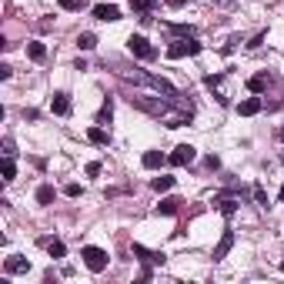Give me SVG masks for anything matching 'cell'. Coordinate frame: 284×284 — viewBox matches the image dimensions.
I'll return each instance as SVG.
<instances>
[{"mask_svg": "<svg viewBox=\"0 0 284 284\" xmlns=\"http://www.w3.org/2000/svg\"><path fill=\"white\" fill-rule=\"evenodd\" d=\"M130 100V107H137V111H144V114H151V117H157V121H164L170 111H174V104H170L164 94H134V97H127Z\"/></svg>", "mask_w": 284, "mask_h": 284, "instance_id": "obj_1", "label": "cell"}, {"mask_svg": "<svg viewBox=\"0 0 284 284\" xmlns=\"http://www.w3.org/2000/svg\"><path fill=\"white\" fill-rule=\"evenodd\" d=\"M201 44H197V37H174V41L167 44V57L170 60H181V57H194L201 54Z\"/></svg>", "mask_w": 284, "mask_h": 284, "instance_id": "obj_2", "label": "cell"}, {"mask_svg": "<svg viewBox=\"0 0 284 284\" xmlns=\"http://www.w3.org/2000/svg\"><path fill=\"white\" fill-rule=\"evenodd\" d=\"M81 261H84V268L94 271V274H100V271H107V251L104 247H94V244H87V247H81Z\"/></svg>", "mask_w": 284, "mask_h": 284, "instance_id": "obj_3", "label": "cell"}, {"mask_svg": "<svg viewBox=\"0 0 284 284\" xmlns=\"http://www.w3.org/2000/svg\"><path fill=\"white\" fill-rule=\"evenodd\" d=\"M127 50L134 57H140V60H154L157 57V47H151V41H147L144 33H130L127 37Z\"/></svg>", "mask_w": 284, "mask_h": 284, "instance_id": "obj_4", "label": "cell"}, {"mask_svg": "<svg viewBox=\"0 0 284 284\" xmlns=\"http://www.w3.org/2000/svg\"><path fill=\"white\" fill-rule=\"evenodd\" d=\"M197 157V147H191V144H178L174 147V154L167 157V164H174V167H187V164Z\"/></svg>", "mask_w": 284, "mask_h": 284, "instance_id": "obj_5", "label": "cell"}, {"mask_svg": "<svg viewBox=\"0 0 284 284\" xmlns=\"http://www.w3.org/2000/svg\"><path fill=\"white\" fill-rule=\"evenodd\" d=\"M130 251H134V258L144 261V264H164V261H167L161 251H147L144 244H130Z\"/></svg>", "mask_w": 284, "mask_h": 284, "instance_id": "obj_6", "label": "cell"}, {"mask_svg": "<svg viewBox=\"0 0 284 284\" xmlns=\"http://www.w3.org/2000/svg\"><path fill=\"white\" fill-rule=\"evenodd\" d=\"M50 111H54L57 117H64V114H70V94H64V90H57L54 97H50Z\"/></svg>", "mask_w": 284, "mask_h": 284, "instance_id": "obj_7", "label": "cell"}, {"mask_svg": "<svg viewBox=\"0 0 284 284\" xmlns=\"http://www.w3.org/2000/svg\"><path fill=\"white\" fill-rule=\"evenodd\" d=\"M261 107H264L261 97H244L241 104H237V114H241V117H254V114H261Z\"/></svg>", "mask_w": 284, "mask_h": 284, "instance_id": "obj_8", "label": "cell"}, {"mask_svg": "<svg viewBox=\"0 0 284 284\" xmlns=\"http://www.w3.org/2000/svg\"><path fill=\"white\" fill-rule=\"evenodd\" d=\"M4 271H7V274H24V271H30V261L20 258V254H14V258L4 261Z\"/></svg>", "mask_w": 284, "mask_h": 284, "instance_id": "obj_9", "label": "cell"}, {"mask_svg": "<svg viewBox=\"0 0 284 284\" xmlns=\"http://www.w3.org/2000/svg\"><path fill=\"white\" fill-rule=\"evenodd\" d=\"M94 17H97V20H121V10H117V4H97V7H94Z\"/></svg>", "mask_w": 284, "mask_h": 284, "instance_id": "obj_10", "label": "cell"}, {"mask_svg": "<svg viewBox=\"0 0 284 284\" xmlns=\"http://www.w3.org/2000/svg\"><path fill=\"white\" fill-rule=\"evenodd\" d=\"M140 164H144L147 170H157V167H164V164H167V154H161V151H147V154L140 157Z\"/></svg>", "mask_w": 284, "mask_h": 284, "instance_id": "obj_11", "label": "cell"}, {"mask_svg": "<svg viewBox=\"0 0 284 284\" xmlns=\"http://www.w3.org/2000/svg\"><path fill=\"white\" fill-rule=\"evenodd\" d=\"M268 84H271V77L261 70V74H254L251 81H247V90H251V94H264V90H268Z\"/></svg>", "mask_w": 284, "mask_h": 284, "instance_id": "obj_12", "label": "cell"}, {"mask_svg": "<svg viewBox=\"0 0 284 284\" xmlns=\"http://www.w3.org/2000/svg\"><path fill=\"white\" fill-rule=\"evenodd\" d=\"M234 247V234L231 231H224V237H221V244L214 247V261H221V258H227V251Z\"/></svg>", "mask_w": 284, "mask_h": 284, "instance_id": "obj_13", "label": "cell"}, {"mask_svg": "<svg viewBox=\"0 0 284 284\" xmlns=\"http://www.w3.org/2000/svg\"><path fill=\"white\" fill-rule=\"evenodd\" d=\"M41 244L50 251V258H64V254H67L64 241H57V237H41Z\"/></svg>", "mask_w": 284, "mask_h": 284, "instance_id": "obj_14", "label": "cell"}, {"mask_svg": "<svg viewBox=\"0 0 284 284\" xmlns=\"http://www.w3.org/2000/svg\"><path fill=\"white\" fill-rule=\"evenodd\" d=\"M87 140H90V144H97V147H107V144H111V134H107L104 127H90Z\"/></svg>", "mask_w": 284, "mask_h": 284, "instance_id": "obj_15", "label": "cell"}, {"mask_svg": "<svg viewBox=\"0 0 284 284\" xmlns=\"http://www.w3.org/2000/svg\"><path fill=\"white\" fill-rule=\"evenodd\" d=\"M181 211V197H167V201L157 204V214H164V218H170V214Z\"/></svg>", "mask_w": 284, "mask_h": 284, "instance_id": "obj_16", "label": "cell"}, {"mask_svg": "<svg viewBox=\"0 0 284 284\" xmlns=\"http://www.w3.org/2000/svg\"><path fill=\"white\" fill-rule=\"evenodd\" d=\"M37 204H44V207H47V204H54V187H50V184H41V187H37Z\"/></svg>", "mask_w": 284, "mask_h": 284, "instance_id": "obj_17", "label": "cell"}, {"mask_svg": "<svg viewBox=\"0 0 284 284\" xmlns=\"http://www.w3.org/2000/svg\"><path fill=\"white\" fill-rule=\"evenodd\" d=\"M27 54H30V60H44V57H47V47H44L41 41H30L27 44Z\"/></svg>", "mask_w": 284, "mask_h": 284, "instance_id": "obj_18", "label": "cell"}, {"mask_svg": "<svg viewBox=\"0 0 284 284\" xmlns=\"http://www.w3.org/2000/svg\"><path fill=\"white\" fill-rule=\"evenodd\" d=\"M111 117H114V100L107 97V100H104V107L97 111V124H111Z\"/></svg>", "mask_w": 284, "mask_h": 284, "instance_id": "obj_19", "label": "cell"}, {"mask_svg": "<svg viewBox=\"0 0 284 284\" xmlns=\"http://www.w3.org/2000/svg\"><path fill=\"white\" fill-rule=\"evenodd\" d=\"M151 187H154V191H170V187H174V178H170V174H161V178L151 181Z\"/></svg>", "mask_w": 284, "mask_h": 284, "instance_id": "obj_20", "label": "cell"}, {"mask_svg": "<svg viewBox=\"0 0 284 284\" xmlns=\"http://www.w3.org/2000/svg\"><path fill=\"white\" fill-rule=\"evenodd\" d=\"M167 30L174 37H194V27H187V24H167Z\"/></svg>", "mask_w": 284, "mask_h": 284, "instance_id": "obj_21", "label": "cell"}, {"mask_svg": "<svg viewBox=\"0 0 284 284\" xmlns=\"http://www.w3.org/2000/svg\"><path fill=\"white\" fill-rule=\"evenodd\" d=\"M77 47L81 50H94L97 47V37H94V33H81V37H77Z\"/></svg>", "mask_w": 284, "mask_h": 284, "instance_id": "obj_22", "label": "cell"}, {"mask_svg": "<svg viewBox=\"0 0 284 284\" xmlns=\"http://www.w3.org/2000/svg\"><path fill=\"white\" fill-rule=\"evenodd\" d=\"M221 214H224V218H231V214H234L237 211V201H231V197H221Z\"/></svg>", "mask_w": 284, "mask_h": 284, "instance_id": "obj_23", "label": "cell"}, {"mask_svg": "<svg viewBox=\"0 0 284 284\" xmlns=\"http://www.w3.org/2000/svg\"><path fill=\"white\" fill-rule=\"evenodd\" d=\"M17 178V164L14 157H4V181H14Z\"/></svg>", "mask_w": 284, "mask_h": 284, "instance_id": "obj_24", "label": "cell"}, {"mask_svg": "<svg viewBox=\"0 0 284 284\" xmlns=\"http://www.w3.org/2000/svg\"><path fill=\"white\" fill-rule=\"evenodd\" d=\"M254 201H258L261 207H268V194H264V187H261V184H254Z\"/></svg>", "mask_w": 284, "mask_h": 284, "instance_id": "obj_25", "label": "cell"}, {"mask_svg": "<svg viewBox=\"0 0 284 284\" xmlns=\"http://www.w3.org/2000/svg\"><path fill=\"white\" fill-rule=\"evenodd\" d=\"M60 10H84V0H60Z\"/></svg>", "mask_w": 284, "mask_h": 284, "instance_id": "obj_26", "label": "cell"}, {"mask_svg": "<svg viewBox=\"0 0 284 284\" xmlns=\"http://www.w3.org/2000/svg\"><path fill=\"white\" fill-rule=\"evenodd\" d=\"M64 194H67V197H81V194H84V187H81V184H74V181H70V184L64 187Z\"/></svg>", "mask_w": 284, "mask_h": 284, "instance_id": "obj_27", "label": "cell"}, {"mask_svg": "<svg viewBox=\"0 0 284 284\" xmlns=\"http://www.w3.org/2000/svg\"><path fill=\"white\" fill-rule=\"evenodd\" d=\"M84 170H87V178H97V174H100V161H90Z\"/></svg>", "mask_w": 284, "mask_h": 284, "instance_id": "obj_28", "label": "cell"}, {"mask_svg": "<svg viewBox=\"0 0 284 284\" xmlns=\"http://www.w3.org/2000/svg\"><path fill=\"white\" fill-rule=\"evenodd\" d=\"M164 4H167V7H170V10H178V7H184L187 0H164Z\"/></svg>", "mask_w": 284, "mask_h": 284, "instance_id": "obj_29", "label": "cell"}, {"mask_svg": "<svg viewBox=\"0 0 284 284\" xmlns=\"http://www.w3.org/2000/svg\"><path fill=\"white\" fill-rule=\"evenodd\" d=\"M204 164H207V167H211V170H218V167H221V161H218V157H214V154L207 157V161H204Z\"/></svg>", "mask_w": 284, "mask_h": 284, "instance_id": "obj_30", "label": "cell"}, {"mask_svg": "<svg viewBox=\"0 0 284 284\" xmlns=\"http://www.w3.org/2000/svg\"><path fill=\"white\" fill-rule=\"evenodd\" d=\"M214 4H224V7H231V4H234V0H214Z\"/></svg>", "mask_w": 284, "mask_h": 284, "instance_id": "obj_31", "label": "cell"}, {"mask_svg": "<svg viewBox=\"0 0 284 284\" xmlns=\"http://www.w3.org/2000/svg\"><path fill=\"white\" fill-rule=\"evenodd\" d=\"M277 137H281V140H284V127H281V130H277Z\"/></svg>", "mask_w": 284, "mask_h": 284, "instance_id": "obj_32", "label": "cell"}, {"mask_svg": "<svg viewBox=\"0 0 284 284\" xmlns=\"http://www.w3.org/2000/svg\"><path fill=\"white\" fill-rule=\"evenodd\" d=\"M277 197H281V201H284V184H281V194H277Z\"/></svg>", "mask_w": 284, "mask_h": 284, "instance_id": "obj_33", "label": "cell"}, {"mask_svg": "<svg viewBox=\"0 0 284 284\" xmlns=\"http://www.w3.org/2000/svg\"><path fill=\"white\" fill-rule=\"evenodd\" d=\"M281 164H284V154H281Z\"/></svg>", "mask_w": 284, "mask_h": 284, "instance_id": "obj_34", "label": "cell"}]
</instances>
